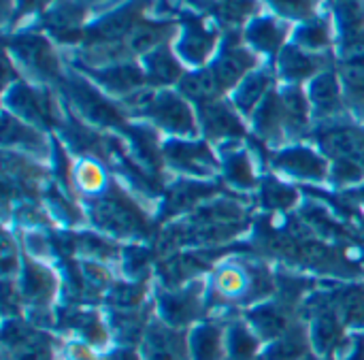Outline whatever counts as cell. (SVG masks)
I'll use <instances>...</instances> for the list:
<instances>
[{
  "label": "cell",
  "mask_w": 364,
  "mask_h": 360,
  "mask_svg": "<svg viewBox=\"0 0 364 360\" xmlns=\"http://www.w3.org/2000/svg\"><path fill=\"white\" fill-rule=\"evenodd\" d=\"M226 2H230V0H226Z\"/></svg>",
  "instance_id": "cell-49"
},
{
  "label": "cell",
  "mask_w": 364,
  "mask_h": 360,
  "mask_svg": "<svg viewBox=\"0 0 364 360\" xmlns=\"http://www.w3.org/2000/svg\"><path fill=\"white\" fill-rule=\"evenodd\" d=\"M73 96H75V102L81 109V113L96 124H117L122 120L119 113L107 100H102L96 92L87 90L83 85H79Z\"/></svg>",
  "instance_id": "cell-33"
},
{
  "label": "cell",
  "mask_w": 364,
  "mask_h": 360,
  "mask_svg": "<svg viewBox=\"0 0 364 360\" xmlns=\"http://www.w3.org/2000/svg\"><path fill=\"white\" fill-rule=\"evenodd\" d=\"M209 284L205 280H194L179 288H162L154 299V316L168 327L190 331L205 316Z\"/></svg>",
  "instance_id": "cell-2"
},
{
  "label": "cell",
  "mask_w": 364,
  "mask_h": 360,
  "mask_svg": "<svg viewBox=\"0 0 364 360\" xmlns=\"http://www.w3.org/2000/svg\"><path fill=\"white\" fill-rule=\"evenodd\" d=\"M9 105L15 111V117H23L28 124H38V126L55 124V111L51 98L28 85H15V90L9 96Z\"/></svg>",
  "instance_id": "cell-12"
},
{
  "label": "cell",
  "mask_w": 364,
  "mask_h": 360,
  "mask_svg": "<svg viewBox=\"0 0 364 360\" xmlns=\"http://www.w3.org/2000/svg\"><path fill=\"white\" fill-rule=\"evenodd\" d=\"M284 36H286V30L271 17L254 19L250 30H247L250 43L262 51H277L279 45L284 43Z\"/></svg>",
  "instance_id": "cell-35"
},
{
  "label": "cell",
  "mask_w": 364,
  "mask_h": 360,
  "mask_svg": "<svg viewBox=\"0 0 364 360\" xmlns=\"http://www.w3.org/2000/svg\"><path fill=\"white\" fill-rule=\"evenodd\" d=\"M105 360H143L139 348L132 346H117L109 352H105Z\"/></svg>",
  "instance_id": "cell-47"
},
{
  "label": "cell",
  "mask_w": 364,
  "mask_h": 360,
  "mask_svg": "<svg viewBox=\"0 0 364 360\" xmlns=\"http://www.w3.org/2000/svg\"><path fill=\"white\" fill-rule=\"evenodd\" d=\"M139 352L143 360H190L188 331L168 327L154 316L141 337Z\"/></svg>",
  "instance_id": "cell-6"
},
{
  "label": "cell",
  "mask_w": 364,
  "mask_h": 360,
  "mask_svg": "<svg viewBox=\"0 0 364 360\" xmlns=\"http://www.w3.org/2000/svg\"><path fill=\"white\" fill-rule=\"evenodd\" d=\"M254 128L267 141H275V139L282 137V132H286L279 96L267 94V98L254 111Z\"/></svg>",
  "instance_id": "cell-29"
},
{
  "label": "cell",
  "mask_w": 364,
  "mask_h": 360,
  "mask_svg": "<svg viewBox=\"0 0 364 360\" xmlns=\"http://www.w3.org/2000/svg\"><path fill=\"white\" fill-rule=\"evenodd\" d=\"M218 192V186L211 184H200V181H177L171 186L166 201H164V213H183L188 209L200 207V203L213 198Z\"/></svg>",
  "instance_id": "cell-18"
},
{
  "label": "cell",
  "mask_w": 364,
  "mask_h": 360,
  "mask_svg": "<svg viewBox=\"0 0 364 360\" xmlns=\"http://www.w3.org/2000/svg\"><path fill=\"white\" fill-rule=\"evenodd\" d=\"M305 360H328V359H322V356H316V354H309Z\"/></svg>",
  "instance_id": "cell-48"
},
{
  "label": "cell",
  "mask_w": 364,
  "mask_h": 360,
  "mask_svg": "<svg viewBox=\"0 0 364 360\" xmlns=\"http://www.w3.org/2000/svg\"><path fill=\"white\" fill-rule=\"evenodd\" d=\"M145 77L154 85H168V83L181 81L183 70L179 62L173 58V53L168 51V47L162 45L156 51L145 55Z\"/></svg>",
  "instance_id": "cell-26"
},
{
  "label": "cell",
  "mask_w": 364,
  "mask_h": 360,
  "mask_svg": "<svg viewBox=\"0 0 364 360\" xmlns=\"http://www.w3.org/2000/svg\"><path fill=\"white\" fill-rule=\"evenodd\" d=\"M147 117H151L156 126L179 139L194 137L198 132V122L190 105L173 92H158V98Z\"/></svg>",
  "instance_id": "cell-8"
},
{
  "label": "cell",
  "mask_w": 364,
  "mask_h": 360,
  "mask_svg": "<svg viewBox=\"0 0 364 360\" xmlns=\"http://www.w3.org/2000/svg\"><path fill=\"white\" fill-rule=\"evenodd\" d=\"M273 166L299 181L322 184L331 175V164L326 156L305 145H292V147L279 149L273 156Z\"/></svg>",
  "instance_id": "cell-7"
},
{
  "label": "cell",
  "mask_w": 364,
  "mask_h": 360,
  "mask_svg": "<svg viewBox=\"0 0 364 360\" xmlns=\"http://www.w3.org/2000/svg\"><path fill=\"white\" fill-rule=\"evenodd\" d=\"M260 201L267 209L284 211V209H290L296 205L299 192L294 188H290L288 184H282L277 179H267L260 190Z\"/></svg>",
  "instance_id": "cell-39"
},
{
  "label": "cell",
  "mask_w": 364,
  "mask_h": 360,
  "mask_svg": "<svg viewBox=\"0 0 364 360\" xmlns=\"http://www.w3.org/2000/svg\"><path fill=\"white\" fill-rule=\"evenodd\" d=\"M262 350L264 342L245 318L226 322V360H260Z\"/></svg>",
  "instance_id": "cell-16"
},
{
  "label": "cell",
  "mask_w": 364,
  "mask_h": 360,
  "mask_svg": "<svg viewBox=\"0 0 364 360\" xmlns=\"http://www.w3.org/2000/svg\"><path fill=\"white\" fill-rule=\"evenodd\" d=\"M94 75L107 90L115 94H124V96L141 90L145 81V73L130 62H122V64L117 62L113 66H105L100 73H94Z\"/></svg>",
  "instance_id": "cell-25"
},
{
  "label": "cell",
  "mask_w": 364,
  "mask_h": 360,
  "mask_svg": "<svg viewBox=\"0 0 364 360\" xmlns=\"http://www.w3.org/2000/svg\"><path fill=\"white\" fill-rule=\"evenodd\" d=\"M90 216L102 233L113 237H145L147 233L145 216L115 188L94 201Z\"/></svg>",
  "instance_id": "cell-3"
},
{
  "label": "cell",
  "mask_w": 364,
  "mask_h": 360,
  "mask_svg": "<svg viewBox=\"0 0 364 360\" xmlns=\"http://www.w3.org/2000/svg\"><path fill=\"white\" fill-rule=\"evenodd\" d=\"M296 41H299V47H303L307 51L322 49L328 45V30L322 21H309L299 30Z\"/></svg>",
  "instance_id": "cell-44"
},
{
  "label": "cell",
  "mask_w": 364,
  "mask_h": 360,
  "mask_svg": "<svg viewBox=\"0 0 364 360\" xmlns=\"http://www.w3.org/2000/svg\"><path fill=\"white\" fill-rule=\"evenodd\" d=\"M282 115H284V128L288 134H303L309 128V111L311 102L309 96L299 88H286L279 94Z\"/></svg>",
  "instance_id": "cell-21"
},
{
  "label": "cell",
  "mask_w": 364,
  "mask_h": 360,
  "mask_svg": "<svg viewBox=\"0 0 364 360\" xmlns=\"http://www.w3.org/2000/svg\"><path fill=\"white\" fill-rule=\"evenodd\" d=\"M68 327L77 333L79 342H85L87 346L96 348L98 352H105L111 342V327L105 322V318L98 312H70L68 314Z\"/></svg>",
  "instance_id": "cell-20"
},
{
  "label": "cell",
  "mask_w": 364,
  "mask_h": 360,
  "mask_svg": "<svg viewBox=\"0 0 364 360\" xmlns=\"http://www.w3.org/2000/svg\"><path fill=\"white\" fill-rule=\"evenodd\" d=\"M190 360H226V324L200 320L188 331Z\"/></svg>",
  "instance_id": "cell-11"
},
{
  "label": "cell",
  "mask_w": 364,
  "mask_h": 360,
  "mask_svg": "<svg viewBox=\"0 0 364 360\" xmlns=\"http://www.w3.org/2000/svg\"><path fill=\"white\" fill-rule=\"evenodd\" d=\"M318 143L333 160H354L364 169V128L356 126H328L320 130Z\"/></svg>",
  "instance_id": "cell-10"
},
{
  "label": "cell",
  "mask_w": 364,
  "mask_h": 360,
  "mask_svg": "<svg viewBox=\"0 0 364 360\" xmlns=\"http://www.w3.org/2000/svg\"><path fill=\"white\" fill-rule=\"evenodd\" d=\"M275 290L277 282L264 267L245 263H224L213 271L209 280L207 307L241 305L250 309L258 303L271 301L275 297Z\"/></svg>",
  "instance_id": "cell-1"
},
{
  "label": "cell",
  "mask_w": 364,
  "mask_h": 360,
  "mask_svg": "<svg viewBox=\"0 0 364 360\" xmlns=\"http://www.w3.org/2000/svg\"><path fill=\"white\" fill-rule=\"evenodd\" d=\"M79 23H81V11L75 9L73 4H60L47 15L49 30H53L62 38H66V34H70V32H77Z\"/></svg>",
  "instance_id": "cell-41"
},
{
  "label": "cell",
  "mask_w": 364,
  "mask_h": 360,
  "mask_svg": "<svg viewBox=\"0 0 364 360\" xmlns=\"http://www.w3.org/2000/svg\"><path fill=\"white\" fill-rule=\"evenodd\" d=\"M147 299V286L143 282H126L115 284L107 292V303L113 305L117 312H132L141 309Z\"/></svg>",
  "instance_id": "cell-36"
},
{
  "label": "cell",
  "mask_w": 364,
  "mask_h": 360,
  "mask_svg": "<svg viewBox=\"0 0 364 360\" xmlns=\"http://www.w3.org/2000/svg\"><path fill=\"white\" fill-rule=\"evenodd\" d=\"M341 75L348 88L356 94L364 92V43H354L348 47L343 62H341Z\"/></svg>",
  "instance_id": "cell-37"
},
{
  "label": "cell",
  "mask_w": 364,
  "mask_h": 360,
  "mask_svg": "<svg viewBox=\"0 0 364 360\" xmlns=\"http://www.w3.org/2000/svg\"><path fill=\"white\" fill-rule=\"evenodd\" d=\"M256 66V58L243 49V47H226L222 51V55L215 60V64L211 66L215 81L220 85V92L237 88L245 77L247 70H252Z\"/></svg>",
  "instance_id": "cell-15"
},
{
  "label": "cell",
  "mask_w": 364,
  "mask_h": 360,
  "mask_svg": "<svg viewBox=\"0 0 364 360\" xmlns=\"http://www.w3.org/2000/svg\"><path fill=\"white\" fill-rule=\"evenodd\" d=\"M15 53L36 73L41 75H55L58 73V60L53 49L47 41L41 36H21L15 41Z\"/></svg>",
  "instance_id": "cell-23"
},
{
  "label": "cell",
  "mask_w": 364,
  "mask_h": 360,
  "mask_svg": "<svg viewBox=\"0 0 364 360\" xmlns=\"http://www.w3.org/2000/svg\"><path fill=\"white\" fill-rule=\"evenodd\" d=\"M271 85V75L269 73H252L247 75L235 92V107L237 111L245 115H254L258 105L267 98Z\"/></svg>",
  "instance_id": "cell-27"
},
{
  "label": "cell",
  "mask_w": 364,
  "mask_h": 360,
  "mask_svg": "<svg viewBox=\"0 0 364 360\" xmlns=\"http://www.w3.org/2000/svg\"><path fill=\"white\" fill-rule=\"evenodd\" d=\"M2 143L6 149H21L30 154H45L47 143L41 130L30 126L28 122H21L19 117H13L11 113H4L2 122Z\"/></svg>",
  "instance_id": "cell-19"
},
{
  "label": "cell",
  "mask_w": 364,
  "mask_h": 360,
  "mask_svg": "<svg viewBox=\"0 0 364 360\" xmlns=\"http://www.w3.org/2000/svg\"><path fill=\"white\" fill-rule=\"evenodd\" d=\"M179 92H181V96L203 105V102L215 100V96L220 94V85L215 81L213 70L203 68V70H194V73L183 75L179 81Z\"/></svg>",
  "instance_id": "cell-30"
},
{
  "label": "cell",
  "mask_w": 364,
  "mask_h": 360,
  "mask_svg": "<svg viewBox=\"0 0 364 360\" xmlns=\"http://www.w3.org/2000/svg\"><path fill=\"white\" fill-rule=\"evenodd\" d=\"M320 58L303 47H286L279 55V70L290 81H303L320 70Z\"/></svg>",
  "instance_id": "cell-28"
},
{
  "label": "cell",
  "mask_w": 364,
  "mask_h": 360,
  "mask_svg": "<svg viewBox=\"0 0 364 360\" xmlns=\"http://www.w3.org/2000/svg\"><path fill=\"white\" fill-rule=\"evenodd\" d=\"M292 307L290 303L286 301H264V303H258L250 309H245L243 318L245 322L256 331V335L269 344L277 337H282L292 324H296L299 320H294V314H292Z\"/></svg>",
  "instance_id": "cell-9"
},
{
  "label": "cell",
  "mask_w": 364,
  "mask_h": 360,
  "mask_svg": "<svg viewBox=\"0 0 364 360\" xmlns=\"http://www.w3.org/2000/svg\"><path fill=\"white\" fill-rule=\"evenodd\" d=\"M77 250L83 256H87V260H96V263H109L113 258H119L122 254L115 245H111L100 235H81L77 239Z\"/></svg>",
  "instance_id": "cell-40"
},
{
  "label": "cell",
  "mask_w": 364,
  "mask_h": 360,
  "mask_svg": "<svg viewBox=\"0 0 364 360\" xmlns=\"http://www.w3.org/2000/svg\"><path fill=\"white\" fill-rule=\"evenodd\" d=\"M341 26L348 32L360 30L364 23V0H335Z\"/></svg>",
  "instance_id": "cell-43"
},
{
  "label": "cell",
  "mask_w": 364,
  "mask_h": 360,
  "mask_svg": "<svg viewBox=\"0 0 364 360\" xmlns=\"http://www.w3.org/2000/svg\"><path fill=\"white\" fill-rule=\"evenodd\" d=\"M307 96L320 117H331L341 109V88L333 73H320L311 81Z\"/></svg>",
  "instance_id": "cell-24"
},
{
  "label": "cell",
  "mask_w": 364,
  "mask_h": 360,
  "mask_svg": "<svg viewBox=\"0 0 364 360\" xmlns=\"http://www.w3.org/2000/svg\"><path fill=\"white\" fill-rule=\"evenodd\" d=\"M222 173L224 177L241 188V190H250V188H256V171H254V162L250 160L247 154L243 152H230L222 158Z\"/></svg>",
  "instance_id": "cell-34"
},
{
  "label": "cell",
  "mask_w": 364,
  "mask_h": 360,
  "mask_svg": "<svg viewBox=\"0 0 364 360\" xmlns=\"http://www.w3.org/2000/svg\"><path fill=\"white\" fill-rule=\"evenodd\" d=\"M168 32H171L168 23H136V28L126 38L128 51L147 55L164 45Z\"/></svg>",
  "instance_id": "cell-31"
},
{
  "label": "cell",
  "mask_w": 364,
  "mask_h": 360,
  "mask_svg": "<svg viewBox=\"0 0 364 360\" xmlns=\"http://www.w3.org/2000/svg\"><path fill=\"white\" fill-rule=\"evenodd\" d=\"M333 307L352 335L364 333V286H346L331 292Z\"/></svg>",
  "instance_id": "cell-17"
},
{
  "label": "cell",
  "mask_w": 364,
  "mask_h": 360,
  "mask_svg": "<svg viewBox=\"0 0 364 360\" xmlns=\"http://www.w3.org/2000/svg\"><path fill=\"white\" fill-rule=\"evenodd\" d=\"M200 126L211 141H230L245 132L237 111L220 100L200 105Z\"/></svg>",
  "instance_id": "cell-13"
},
{
  "label": "cell",
  "mask_w": 364,
  "mask_h": 360,
  "mask_svg": "<svg viewBox=\"0 0 364 360\" xmlns=\"http://www.w3.org/2000/svg\"><path fill=\"white\" fill-rule=\"evenodd\" d=\"M213 45H215V34L209 32L205 26L192 21V23L188 26V30H186L181 43H179V53H181L186 60L198 64V62H203V60L213 51Z\"/></svg>",
  "instance_id": "cell-32"
},
{
  "label": "cell",
  "mask_w": 364,
  "mask_h": 360,
  "mask_svg": "<svg viewBox=\"0 0 364 360\" xmlns=\"http://www.w3.org/2000/svg\"><path fill=\"white\" fill-rule=\"evenodd\" d=\"M309 354H314L309 329L307 322L299 320L282 337L264 344L260 360H305Z\"/></svg>",
  "instance_id": "cell-14"
},
{
  "label": "cell",
  "mask_w": 364,
  "mask_h": 360,
  "mask_svg": "<svg viewBox=\"0 0 364 360\" xmlns=\"http://www.w3.org/2000/svg\"><path fill=\"white\" fill-rule=\"evenodd\" d=\"M164 162L188 177H211L222 164L218 162L213 149L205 141H186V139H171L162 147Z\"/></svg>",
  "instance_id": "cell-5"
},
{
  "label": "cell",
  "mask_w": 364,
  "mask_h": 360,
  "mask_svg": "<svg viewBox=\"0 0 364 360\" xmlns=\"http://www.w3.org/2000/svg\"><path fill=\"white\" fill-rule=\"evenodd\" d=\"M136 17H139V6L136 4H130L122 11H115L111 13L109 17H105L102 21H98L90 36L98 43H115L119 38H128V34L136 28Z\"/></svg>",
  "instance_id": "cell-22"
},
{
  "label": "cell",
  "mask_w": 364,
  "mask_h": 360,
  "mask_svg": "<svg viewBox=\"0 0 364 360\" xmlns=\"http://www.w3.org/2000/svg\"><path fill=\"white\" fill-rule=\"evenodd\" d=\"M73 179H75V186L85 192V194H100L105 188H107V175H105V169L96 162V160H81L77 166H75V173H73Z\"/></svg>",
  "instance_id": "cell-38"
},
{
  "label": "cell",
  "mask_w": 364,
  "mask_h": 360,
  "mask_svg": "<svg viewBox=\"0 0 364 360\" xmlns=\"http://www.w3.org/2000/svg\"><path fill=\"white\" fill-rule=\"evenodd\" d=\"M363 177L364 169L354 160H333V164H331L328 179H333L337 186H354Z\"/></svg>",
  "instance_id": "cell-45"
},
{
  "label": "cell",
  "mask_w": 364,
  "mask_h": 360,
  "mask_svg": "<svg viewBox=\"0 0 364 360\" xmlns=\"http://www.w3.org/2000/svg\"><path fill=\"white\" fill-rule=\"evenodd\" d=\"M21 303L30 309V314H51V305L58 297L60 282L55 273L41 265L38 260H23L21 273L15 280Z\"/></svg>",
  "instance_id": "cell-4"
},
{
  "label": "cell",
  "mask_w": 364,
  "mask_h": 360,
  "mask_svg": "<svg viewBox=\"0 0 364 360\" xmlns=\"http://www.w3.org/2000/svg\"><path fill=\"white\" fill-rule=\"evenodd\" d=\"M122 265H124V273L130 282H141V277L147 273L149 265H151V254L145 248H128L122 252Z\"/></svg>",
  "instance_id": "cell-42"
},
{
  "label": "cell",
  "mask_w": 364,
  "mask_h": 360,
  "mask_svg": "<svg viewBox=\"0 0 364 360\" xmlns=\"http://www.w3.org/2000/svg\"><path fill=\"white\" fill-rule=\"evenodd\" d=\"M2 275H4V282H15L21 273V267L23 263L19 260V252H17V245L4 235V241H2Z\"/></svg>",
  "instance_id": "cell-46"
}]
</instances>
